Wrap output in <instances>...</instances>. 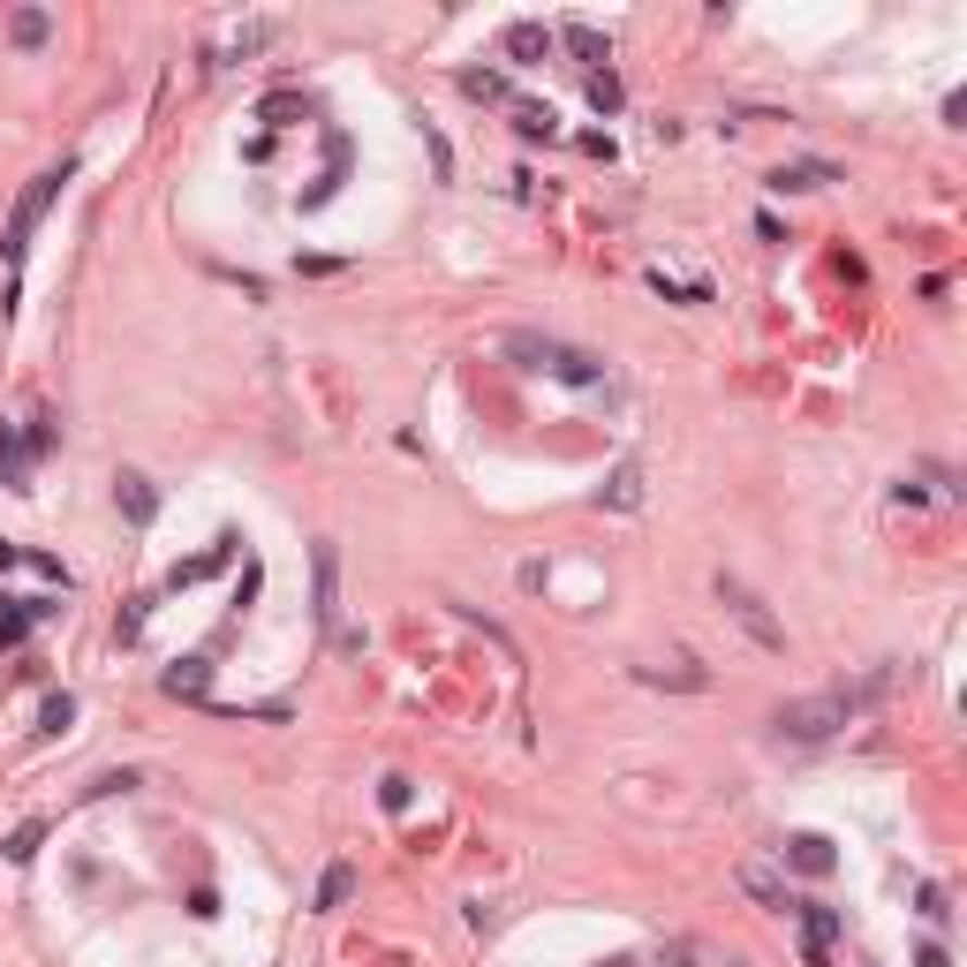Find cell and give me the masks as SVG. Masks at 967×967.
<instances>
[{"instance_id":"6da1fadb","label":"cell","mask_w":967,"mask_h":967,"mask_svg":"<svg viewBox=\"0 0 967 967\" xmlns=\"http://www.w3.org/2000/svg\"><path fill=\"white\" fill-rule=\"evenodd\" d=\"M884 695V673L877 680H862V688H824V695H802V703H787L771 726H779V741H831L862 703H877Z\"/></svg>"},{"instance_id":"7a4b0ae2","label":"cell","mask_w":967,"mask_h":967,"mask_svg":"<svg viewBox=\"0 0 967 967\" xmlns=\"http://www.w3.org/2000/svg\"><path fill=\"white\" fill-rule=\"evenodd\" d=\"M61 181H68V166H46L23 197H15V212H8V235H0V250H8V265H23V250H30V235H38V219H46V204L61 197Z\"/></svg>"},{"instance_id":"3957f363","label":"cell","mask_w":967,"mask_h":967,"mask_svg":"<svg viewBox=\"0 0 967 967\" xmlns=\"http://www.w3.org/2000/svg\"><path fill=\"white\" fill-rule=\"evenodd\" d=\"M506 348H514V355H529L537 371L567 378V386H598V378H605V363H598V355H582V348H560V340H537V332H506Z\"/></svg>"},{"instance_id":"277c9868","label":"cell","mask_w":967,"mask_h":967,"mask_svg":"<svg viewBox=\"0 0 967 967\" xmlns=\"http://www.w3.org/2000/svg\"><path fill=\"white\" fill-rule=\"evenodd\" d=\"M718 598H726V613H733V620L749 628V643H756V650H787V628H779V620L764 613V598H756V590H749L741 575H718Z\"/></svg>"},{"instance_id":"5b68a950","label":"cell","mask_w":967,"mask_h":967,"mask_svg":"<svg viewBox=\"0 0 967 967\" xmlns=\"http://www.w3.org/2000/svg\"><path fill=\"white\" fill-rule=\"evenodd\" d=\"M311 567H318V628H332V620H340V552L318 544V552H311Z\"/></svg>"},{"instance_id":"8992f818","label":"cell","mask_w":967,"mask_h":967,"mask_svg":"<svg viewBox=\"0 0 967 967\" xmlns=\"http://www.w3.org/2000/svg\"><path fill=\"white\" fill-rule=\"evenodd\" d=\"M824 181H839V166L831 160H794V166H779L771 174V189L787 197V189H824Z\"/></svg>"},{"instance_id":"52a82bcc","label":"cell","mask_w":967,"mask_h":967,"mask_svg":"<svg viewBox=\"0 0 967 967\" xmlns=\"http://www.w3.org/2000/svg\"><path fill=\"white\" fill-rule=\"evenodd\" d=\"M122 514H129L137 529H152V514H160V491L137 477V469H122Z\"/></svg>"},{"instance_id":"ba28073f","label":"cell","mask_w":967,"mask_h":967,"mask_svg":"<svg viewBox=\"0 0 967 967\" xmlns=\"http://www.w3.org/2000/svg\"><path fill=\"white\" fill-rule=\"evenodd\" d=\"M0 484L8 491H30V454H23V439L0 424Z\"/></svg>"},{"instance_id":"9c48e42d","label":"cell","mask_w":967,"mask_h":967,"mask_svg":"<svg viewBox=\"0 0 967 967\" xmlns=\"http://www.w3.org/2000/svg\"><path fill=\"white\" fill-rule=\"evenodd\" d=\"M506 53H514V61H544V53H552V30H544V23H514V30H506Z\"/></svg>"},{"instance_id":"30bf717a","label":"cell","mask_w":967,"mask_h":967,"mask_svg":"<svg viewBox=\"0 0 967 967\" xmlns=\"http://www.w3.org/2000/svg\"><path fill=\"white\" fill-rule=\"evenodd\" d=\"M552 38H567V46H575V53H582V61H590V68H605V61H613V46H605V38H598V30H590V23H560V30H552Z\"/></svg>"},{"instance_id":"8fae6325","label":"cell","mask_w":967,"mask_h":967,"mask_svg":"<svg viewBox=\"0 0 967 967\" xmlns=\"http://www.w3.org/2000/svg\"><path fill=\"white\" fill-rule=\"evenodd\" d=\"M46 30H53L46 8H15V15H8V38H15V46H46Z\"/></svg>"},{"instance_id":"7c38bea8","label":"cell","mask_w":967,"mask_h":967,"mask_svg":"<svg viewBox=\"0 0 967 967\" xmlns=\"http://www.w3.org/2000/svg\"><path fill=\"white\" fill-rule=\"evenodd\" d=\"M348 892H355V869H348V862H332V869H325V884H318V907H340Z\"/></svg>"},{"instance_id":"4fadbf2b","label":"cell","mask_w":967,"mask_h":967,"mask_svg":"<svg viewBox=\"0 0 967 967\" xmlns=\"http://www.w3.org/2000/svg\"><path fill=\"white\" fill-rule=\"evenodd\" d=\"M636 499H643V477L628 462V469H613V484H605V506H636Z\"/></svg>"},{"instance_id":"5bb4252c","label":"cell","mask_w":967,"mask_h":967,"mask_svg":"<svg viewBox=\"0 0 967 967\" xmlns=\"http://www.w3.org/2000/svg\"><path fill=\"white\" fill-rule=\"evenodd\" d=\"M741 884H749L756 900H771V907H794V900H787V884H779L771 869H741Z\"/></svg>"},{"instance_id":"9a60e30c","label":"cell","mask_w":967,"mask_h":967,"mask_svg":"<svg viewBox=\"0 0 967 967\" xmlns=\"http://www.w3.org/2000/svg\"><path fill=\"white\" fill-rule=\"evenodd\" d=\"M462 91H469V99H506V76H491V68H462Z\"/></svg>"},{"instance_id":"2e32d148","label":"cell","mask_w":967,"mask_h":967,"mask_svg":"<svg viewBox=\"0 0 967 967\" xmlns=\"http://www.w3.org/2000/svg\"><path fill=\"white\" fill-rule=\"evenodd\" d=\"M514 129L522 137H552V106H514Z\"/></svg>"},{"instance_id":"e0dca14e","label":"cell","mask_w":967,"mask_h":967,"mask_svg":"<svg viewBox=\"0 0 967 967\" xmlns=\"http://www.w3.org/2000/svg\"><path fill=\"white\" fill-rule=\"evenodd\" d=\"M166 688H174V695H204V665H197V657H189V665H174V673H166Z\"/></svg>"},{"instance_id":"ac0fdd59","label":"cell","mask_w":967,"mask_h":967,"mask_svg":"<svg viewBox=\"0 0 967 967\" xmlns=\"http://www.w3.org/2000/svg\"><path fill=\"white\" fill-rule=\"evenodd\" d=\"M590 99H598V106H605V114H613V106H620V84H613V68H598V76H590Z\"/></svg>"}]
</instances>
